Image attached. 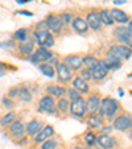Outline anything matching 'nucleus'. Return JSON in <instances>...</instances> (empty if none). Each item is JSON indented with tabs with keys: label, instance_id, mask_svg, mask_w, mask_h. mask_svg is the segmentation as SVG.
<instances>
[{
	"label": "nucleus",
	"instance_id": "f257e3e1",
	"mask_svg": "<svg viewBox=\"0 0 132 149\" xmlns=\"http://www.w3.org/2000/svg\"><path fill=\"white\" fill-rule=\"evenodd\" d=\"M118 108H119V103L115 100V99L104 98V99H102L101 104H99V115L111 119L115 116Z\"/></svg>",
	"mask_w": 132,
	"mask_h": 149
},
{
	"label": "nucleus",
	"instance_id": "f03ea898",
	"mask_svg": "<svg viewBox=\"0 0 132 149\" xmlns=\"http://www.w3.org/2000/svg\"><path fill=\"white\" fill-rule=\"evenodd\" d=\"M34 37H36L37 42L42 48H52L54 45V37L52 36L50 31L45 29V31H36L34 32Z\"/></svg>",
	"mask_w": 132,
	"mask_h": 149
},
{
	"label": "nucleus",
	"instance_id": "7ed1b4c3",
	"mask_svg": "<svg viewBox=\"0 0 132 149\" xmlns=\"http://www.w3.org/2000/svg\"><path fill=\"white\" fill-rule=\"evenodd\" d=\"M53 58V53L49 52L46 48H38L34 53H32L31 56V62L32 63H37V65H41V63H45L48 59Z\"/></svg>",
	"mask_w": 132,
	"mask_h": 149
},
{
	"label": "nucleus",
	"instance_id": "20e7f679",
	"mask_svg": "<svg viewBox=\"0 0 132 149\" xmlns=\"http://www.w3.org/2000/svg\"><path fill=\"white\" fill-rule=\"evenodd\" d=\"M57 108V104L54 102V98L50 95L42 96L38 102V111L45 113H54Z\"/></svg>",
	"mask_w": 132,
	"mask_h": 149
},
{
	"label": "nucleus",
	"instance_id": "39448f33",
	"mask_svg": "<svg viewBox=\"0 0 132 149\" xmlns=\"http://www.w3.org/2000/svg\"><path fill=\"white\" fill-rule=\"evenodd\" d=\"M114 128L120 132L124 131H128L129 128H132V116L123 113V115H119L118 118L114 120Z\"/></svg>",
	"mask_w": 132,
	"mask_h": 149
},
{
	"label": "nucleus",
	"instance_id": "423d86ee",
	"mask_svg": "<svg viewBox=\"0 0 132 149\" xmlns=\"http://www.w3.org/2000/svg\"><path fill=\"white\" fill-rule=\"evenodd\" d=\"M107 56L118 57V58H120V59H128L129 57L132 56V49L126 45H115L108 50Z\"/></svg>",
	"mask_w": 132,
	"mask_h": 149
},
{
	"label": "nucleus",
	"instance_id": "0eeeda50",
	"mask_svg": "<svg viewBox=\"0 0 132 149\" xmlns=\"http://www.w3.org/2000/svg\"><path fill=\"white\" fill-rule=\"evenodd\" d=\"M108 66L106 65L104 61H99L98 65H95L93 69H90V74H91V79H95V81H102V79L106 78L107 73H108Z\"/></svg>",
	"mask_w": 132,
	"mask_h": 149
},
{
	"label": "nucleus",
	"instance_id": "6e6552de",
	"mask_svg": "<svg viewBox=\"0 0 132 149\" xmlns=\"http://www.w3.org/2000/svg\"><path fill=\"white\" fill-rule=\"evenodd\" d=\"M56 73H57V75H58L59 82H64V83L71 81V78H73V75H71V70L65 65L64 62H59V63L56 65Z\"/></svg>",
	"mask_w": 132,
	"mask_h": 149
},
{
	"label": "nucleus",
	"instance_id": "1a4fd4ad",
	"mask_svg": "<svg viewBox=\"0 0 132 149\" xmlns=\"http://www.w3.org/2000/svg\"><path fill=\"white\" fill-rule=\"evenodd\" d=\"M9 132L15 139H23L24 135L27 133L25 131V124L21 120H15L12 124H9Z\"/></svg>",
	"mask_w": 132,
	"mask_h": 149
},
{
	"label": "nucleus",
	"instance_id": "9d476101",
	"mask_svg": "<svg viewBox=\"0 0 132 149\" xmlns=\"http://www.w3.org/2000/svg\"><path fill=\"white\" fill-rule=\"evenodd\" d=\"M115 36L120 40L123 44H126V46L132 48V34L129 33V31L126 26H118L115 29Z\"/></svg>",
	"mask_w": 132,
	"mask_h": 149
},
{
	"label": "nucleus",
	"instance_id": "9b49d317",
	"mask_svg": "<svg viewBox=\"0 0 132 149\" xmlns=\"http://www.w3.org/2000/svg\"><path fill=\"white\" fill-rule=\"evenodd\" d=\"M46 25H48V29L52 32H56L58 33L62 28V20H61V16L58 15H49L45 20Z\"/></svg>",
	"mask_w": 132,
	"mask_h": 149
},
{
	"label": "nucleus",
	"instance_id": "f8f14e48",
	"mask_svg": "<svg viewBox=\"0 0 132 149\" xmlns=\"http://www.w3.org/2000/svg\"><path fill=\"white\" fill-rule=\"evenodd\" d=\"M70 112L73 113L74 116H78V118H82L86 113V102L83 99H78L75 102H71L70 104Z\"/></svg>",
	"mask_w": 132,
	"mask_h": 149
},
{
	"label": "nucleus",
	"instance_id": "ddd939ff",
	"mask_svg": "<svg viewBox=\"0 0 132 149\" xmlns=\"http://www.w3.org/2000/svg\"><path fill=\"white\" fill-rule=\"evenodd\" d=\"M64 63L73 71L79 70V69L83 66V63H82V58L81 57H78V56H74V54H70V56L65 57Z\"/></svg>",
	"mask_w": 132,
	"mask_h": 149
},
{
	"label": "nucleus",
	"instance_id": "4468645a",
	"mask_svg": "<svg viewBox=\"0 0 132 149\" xmlns=\"http://www.w3.org/2000/svg\"><path fill=\"white\" fill-rule=\"evenodd\" d=\"M99 104H101V99H99V96H96V95L90 96L86 102V112L90 116L95 115V113L99 111Z\"/></svg>",
	"mask_w": 132,
	"mask_h": 149
},
{
	"label": "nucleus",
	"instance_id": "2eb2a0df",
	"mask_svg": "<svg viewBox=\"0 0 132 149\" xmlns=\"http://www.w3.org/2000/svg\"><path fill=\"white\" fill-rule=\"evenodd\" d=\"M86 23L89 25V28L94 29V31H99L102 28L101 17H99V13H96V12H89L87 13Z\"/></svg>",
	"mask_w": 132,
	"mask_h": 149
},
{
	"label": "nucleus",
	"instance_id": "dca6fc26",
	"mask_svg": "<svg viewBox=\"0 0 132 149\" xmlns=\"http://www.w3.org/2000/svg\"><path fill=\"white\" fill-rule=\"evenodd\" d=\"M110 15H111V17H112L114 23H119V24L129 23V16L124 11H122V9H118V8L110 9Z\"/></svg>",
	"mask_w": 132,
	"mask_h": 149
},
{
	"label": "nucleus",
	"instance_id": "f3484780",
	"mask_svg": "<svg viewBox=\"0 0 132 149\" xmlns=\"http://www.w3.org/2000/svg\"><path fill=\"white\" fill-rule=\"evenodd\" d=\"M53 135H54V128H53V127H52V125H45L36 135L34 141H36V143H44V141H46L48 139H50Z\"/></svg>",
	"mask_w": 132,
	"mask_h": 149
},
{
	"label": "nucleus",
	"instance_id": "a211bd4d",
	"mask_svg": "<svg viewBox=\"0 0 132 149\" xmlns=\"http://www.w3.org/2000/svg\"><path fill=\"white\" fill-rule=\"evenodd\" d=\"M71 25H73L74 31L78 32V33H81V34L86 33L87 29H89V25H87L86 20L82 19V17H79V16L73 17V20H71Z\"/></svg>",
	"mask_w": 132,
	"mask_h": 149
},
{
	"label": "nucleus",
	"instance_id": "6ab92c4d",
	"mask_svg": "<svg viewBox=\"0 0 132 149\" xmlns=\"http://www.w3.org/2000/svg\"><path fill=\"white\" fill-rule=\"evenodd\" d=\"M96 144L103 149H110V148H112V146H115V140H114V137L103 133V135L96 137Z\"/></svg>",
	"mask_w": 132,
	"mask_h": 149
},
{
	"label": "nucleus",
	"instance_id": "aec40b11",
	"mask_svg": "<svg viewBox=\"0 0 132 149\" xmlns=\"http://www.w3.org/2000/svg\"><path fill=\"white\" fill-rule=\"evenodd\" d=\"M42 128H44V125H42V123L38 120H32L25 125V131H27V135L28 136H36Z\"/></svg>",
	"mask_w": 132,
	"mask_h": 149
},
{
	"label": "nucleus",
	"instance_id": "412c9836",
	"mask_svg": "<svg viewBox=\"0 0 132 149\" xmlns=\"http://www.w3.org/2000/svg\"><path fill=\"white\" fill-rule=\"evenodd\" d=\"M46 93L48 95L53 96V98H64V95L66 94V88L62 87V86H58V84H50L46 87Z\"/></svg>",
	"mask_w": 132,
	"mask_h": 149
},
{
	"label": "nucleus",
	"instance_id": "4be33fe9",
	"mask_svg": "<svg viewBox=\"0 0 132 149\" xmlns=\"http://www.w3.org/2000/svg\"><path fill=\"white\" fill-rule=\"evenodd\" d=\"M73 88H75L79 94H85L89 91V84H87V82L83 81L81 77H77L73 81Z\"/></svg>",
	"mask_w": 132,
	"mask_h": 149
},
{
	"label": "nucleus",
	"instance_id": "5701e85b",
	"mask_svg": "<svg viewBox=\"0 0 132 149\" xmlns=\"http://www.w3.org/2000/svg\"><path fill=\"white\" fill-rule=\"evenodd\" d=\"M33 48H34L33 40H28V41L25 40V41H23L19 45L20 52H21L23 54H32V52H33Z\"/></svg>",
	"mask_w": 132,
	"mask_h": 149
},
{
	"label": "nucleus",
	"instance_id": "b1692460",
	"mask_svg": "<svg viewBox=\"0 0 132 149\" xmlns=\"http://www.w3.org/2000/svg\"><path fill=\"white\" fill-rule=\"evenodd\" d=\"M40 71H41L44 75H46L48 78H53L54 75H56V70H54V68L50 65V63H41V65L38 66Z\"/></svg>",
	"mask_w": 132,
	"mask_h": 149
},
{
	"label": "nucleus",
	"instance_id": "393cba45",
	"mask_svg": "<svg viewBox=\"0 0 132 149\" xmlns=\"http://www.w3.org/2000/svg\"><path fill=\"white\" fill-rule=\"evenodd\" d=\"M57 108L61 113H66L69 110H70V102H69L68 98H59L58 103H57Z\"/></svg>",
	"mask_w": 132,
	"mask_h": 149
},
{
	"label": "nucleus",
	"instance_id": "a878e982",
	"mask_svg": "<svg viewBox=\"0 0 132 149\" xmlns=\"http://www.w3.org/2000/svg\"><path fill=\"white\" fill-rule=\"evenodd\" d=\"M99 17H101L102 24H106V25H112L114 24L112 17L110 15V9H102L99 12Z\"/></svg>",
	"mask_w": 132,
	"mask_h": 149
},
{
	"label": "nucleus",
	"instance_id": "bb28decb",
	"mask_svg": "<svg viewBox=\"0 0 132 149\" xmlns=\"http://www.w3.org/2000/svg\"><path fill=\"white\" fill-rule=\"evenodd\" d=\"M98 62H99V59L98 58H95L94 56H87V57H85L83 59H82V63L85 65V68L86 69H93L95 65H98Z\"/></svg>",
	"mask_w": 132,
	"mask_h": 149
},
{
	"label": "nucleus",
	"instance_id": "cd10ccee",
	"mask_svg": "<svg viewBox=\"0 0 132 149\" xmlns=\"http://www.w3.org/2000/svg\"><path fill=\"white\" fill-rule=\"evenodd\" d=\"M13 37L16 40H19L20 42H23L27 40V37H28V29L27 28H21L19 29V31H16V33L13 34Z\"/></svg>",
	"mask_w": 132,
	"mask_h": 149
},
{
	"label": "nucleus",
	"instance_id": "c85d7f7f",
	"mask_svg": "<svg viewBox=\"0 0 132 149\" xmlns=\"http://www.w3.org/2000/svg\"><path fill=\"white\" fill-rule=\"evenodd\" d=\"M13 119H15V112H8L3 118H0V124L1 125H9V124L13 123Z\"/></svg>",
	"mask_w": 132,
	"mask_h": 149
},
{
	"label": "nucleus",
	"instance_id": "c756f323",
	"mask_svg": "<svg viewBox=\"0 0 132 149\" xmlns=\"http://www.w3.org/2000/svg\"><path fill=\"white\" fill-rule=\"evenodd\" d=\"M87 124L91 128H99L102 125V120H101V118H96V116L93 115L90 118H87Z\"/></svg>",
	"mask_w": 132,
	"mask_h": 149
},
{
	"label": "nucleus",
	"instance_id": "7c9ffc66",
	"mask_svg": "<svg viewBox=\"0 0 132 149\" xmlns=\"http://www.w3.org/2000/svg\"><path fill=\"white\" fill-rule=\"evenodd\" d=\"M66 94H68V98H69V100H71V102H75V100H78V99H81L82 96H81V94L78 93V91L75 90V88H69V90H66Z\"/></svg>",
	"mask_w": 132,
	"mask_h": 149
},
{
	"label": "nucleus",
	"instance_id": "2f4dec72",
	"mask_svg": "<svg viewBox=\"0 0 132 149\" xmlns=\"http://www.w3.org/2000/svg\"><path fill=\"white\" fill-rule=\"evenodd\" d=\"M19 98L21 99L23 102H29V100H32V95H31V93H29V90H28L27 87H21V88H20Z\"/></svg>",
	"mask_w": 132,
	"mask_h": 149
},
{
	"label": "nucleus",
	"instance_id": "473e14b6",
	"mask_svg": "<svg viewBox=\"0 0 132 149\" xmlns=\"http://www.w3.org/2000/svg\"><path fill=\"white\" fill-rule=\"evenodd\" d=\"M83 140H85V143L87 144V145H94V144L96 143V137H95V135H94L93 132H86L85 133V136H83Z\"/></svg>",
	"mask_w": 132,
	"mask_h": 149
},
{
	"label": "nucleus",
	"instance_id": "72a5a7b5",
	"mask_svg": "<svg viewBox=\"0 0 132 149\" xmlns=\"http://www.w3.org/2000/svg\"><path fill=\"white\" fill-rule=\"evenodd\" d=\"M57 148V143L54 140H46V141H44L42 143V145H41V149H56Z\"/></svg>",
	"mask_w": 132,
	"mask_h": 149
},
{
	"label": "nucleus",
	"instance_id": "f704fd0d",
	"mask_svg": "<svg viewBox=\"0 0 132 149\" xmlns=\"http://www.w3.org/2000/svg\"><path fill=\"white\" fill-rule=\"evenodd\" d=\"M61 20H62V24H70L71 20H73V16H71V13H69V12H65V13L61 15Z\"/></svg>",
	"mask_w": 132,
	"mask_h": 149
},
{
	"label": "nucleus",
	"instance_id": "c9c22d12",
	"mask_svg": "<svg viewBox=\"0 0 132 149\" xmlns=\"http://www.w3.org/2000/svg\"><path fill=\"white\" fill-rule=\"evenodd\" d=\"M81 78L83 79V81H89V79H91V74H90V70L89 69H85V70L81 71Z\"/></svg>",
	"mask_w": 132,
	"mask_h": 149
},
{
	"label": "nucleus",
	"instance_id": "e433bc0d",
	"mask_svg": "<svg viewBox=\"0 0 132 149\" xmlns=\"http://www.w3.org/2000/svg\"><path fill=\"white\" fill-rule=\"evenodd\" d=\"M20 88L21 87H13L12 90H9V93H8V96L9 98H16V96H19V94H20Z\"/></svg>",
	"mask_w": 132,
	"mask_h": 149
},
{
	"label": "nucleus",
	"instance_id": "4c0bfd02",
	"mask_svg": "<svg viewBox=\"0 0 132 149\" xmlns=\"http://www.w3.org/2000/svg\"><path fill=\"white\" fill-rule=\"evenodd\" d=\"M45 29H48V25H46L45 21H40L38 24H37V29L36 31H45ZM49 31V29H48Z\"/></svg>",
	"mask_w": 132,
	"mask_h": 149
},
{
	"label": "nucleus",
	"instance_id": "58836bf2",
	"mask_svg": "<svg viewBox=\"0 0 132 149\" xmlns=\"http://www.w3.org/2000/svg\"><path fill=\"white\" fill-rule=\"evenodd\" d=\"M4 104H7V106H8V107H11V106H13V103H12V102H9L8 99H4Z\"/></svg>",
	"mask_w": 132,
	"mask_h": 149
},
{
	"label": "nucleus",
	"instance_id": "ea45409f",
	"mask_svg": "<svg viewBox=\"0 0 132 149\" xmlns=\"http://www.w3.org/2000/svg\"><path fill=\"white\" fill-rule=\"evenodd\" d=\"M127 29H128V31H129V33L132 34V20H131V21H129V23H128V28H127Z\"/></svg>",
	"mask_w": 132,
	"mask_h": 149
},
{
	"label": "nucleus",
	"instance_id": "a19ab883",
	"mask_svg": "<svg viewBox=\"0 0 132 149\" xmlns=\"http://www.w3.org/2000/svg\"><path fill=\"white\" fill-rule=\"evenodd\" d=\"M114 3H115V4H124L126 1H124V0H115Z\"/></svg>",
	"mask_w": 132,
	"mask_h": 149
},
{
	"label": "nucleus",
	"instance_id": "79ce46f5",
	"mask_svg": "<svg viewBox=\"0 0 132 149\" xmlns=\"http://www.w3.org/2000/svg\"><path fill=\"white\" fill-rule=\"evenodd\" d=\"M20 13L27 15V16H32V13H28V11H20Z\"/></svg>",
	"mask_w": 132,
	"mask_h": 149
},
{
	"label": "nucleus",
	"instance_id": "37998d69",
	"mask_svg": "<svg viewBox=\"0 0 132 149\" xmlns=\"http://www.w3.org/2000/svg\"><path fill=\"white\" fill-rule=\"evenodd\" d=\"M1 65H3V63H1V62H0V68H1Z\"/></svg>",
	"mask_w": 132,
	"mask_h": 149
},
{
	"label": "nucleus",
	"instance_id": "c03bdc74",
	"mask_svg": "<svg viewBox=\"0 0 132 149\" xmlns=\"http://www.w3.org/2000/svg\"><path fill=\"white\" fill-rule=\"evenodd\" d=\"M74 149H81V148H74Z\"/></svg>",
	"mask_w": 132,
	"mask_h": 149
}]
</instances>
